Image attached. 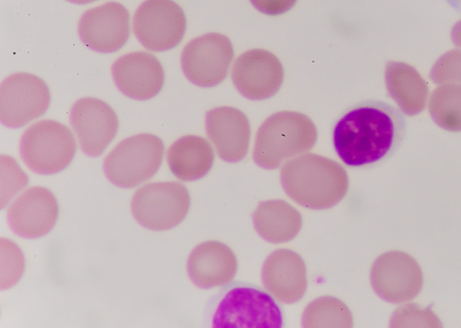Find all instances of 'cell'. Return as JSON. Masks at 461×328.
Listing matches in <instances>:
<instances>
[{"label":"cell","mask_w":461,"mask_h":328,"mask_svg":"<svg viewBox=\"0 0 461 328\" xmlns=\"http://www.w3.org/2000/svg\"><path fill=\"white\" fill-rule=\"evenodd\" d=\"M317 141L318 130L309 116L280 112L268 117L259 127L253 159L258 167L275 170L286 160L311 151Z\"/></svg>","instance_id":"3957f363"},{"label":"cell","mask_w":461,"mask_h":328,"mask_svg":"<svg viewBox=\"0 0 461 328\" xmlns=\"http://www.w3.org/2000/svg\"><path fill=\"white\" fill-rule=\"evenodd\" d=\"M165 155L163 140L150 133L121 141L105 158L104 170L114 187L134 188L160 169Z\"/></svg>","instance_id":"5b68a950"},{"label":"cell","mask_w":461,"mask_h":328,"mask_svg":"<svg viewBox=\"0 0 461 328\" xmlns=\"http://www.w3.org/2000/svg\"><path fill=\"white\" fill-rule=\"evenodd\" d=\"M235 252L226 244L205 241L191 251L187 260V273L192 282L204 289L226 285L238 272Z\"/></svg>","instance_id":"ac0fdd59"},{"label":"cell","mask_w":461,"mask_h":328,"mask_svg":"<svg viewBox=\"0 0 461 328\" xmlns=\"http://www.w3.org/2000/svg\"><path fill=\"white\" fill-rule=\"evenodd\" d=\"M28 184L27 176L17 163L6 156L2 157V207Z\"/></svg>","instance_id":"44dd1931"},{"label":"cell","mask_w":461,"mask_h":328,"mask_svg":"<svg viewBox=\"0 0 461 328\" xmlns=\"http://www.w3.org/2000/svg\"><path fill=\"white\" fill-rule=\"evenodd\" d=\"M70 124L82 151L99 157L117 135L119 118L111 105L95 97H85L71 107Z\"/></svg>","instance_id":"8fae6325"},{"label":"cell","mask_w":461,"mask_h":328,"mask_svg":"<svg viewBox=\"0 0 461 328\" xmlns=\"http://www.w3.org/2000/svg\"><path fill=\"white\" fill-rule=\"evenodd\" d=\"M232 81L244 97L262 101L274 97L280 91L285 81V68L274 53L251 50L235 61Z\"/></svg>","instance_id":"7c38bea8"},{"label":"cell","mask_w":461,"mask_h":328,"mask_svg":"<svg viewBox=\"0 0 461 328\" xmlns=\"http://www.w3.org/2000/svg\"><path fill=\"white\" fill-rule=\"evenodd\" d=\"M215 305L212 325L216 328H281L285 323L275 298L250 283L226 284Z\"/></svg>","instance_id":"277c9868"},{"label":"cell","mask_w":461,"mask_h":328,"mask_svg":"<svg viewBox=\"0 0 461 328\" xmlns=\"http://www.w3.org/2000/svg\"><path fill=\"white\" fill-rule=\"evenodd\" d=\"M190 208V195L179 182H152L140 188L131 201L136 222L149 231H169L183 223Z\"/></svg>","instance_id":"52a82bcc"},{"label":"cell","mask_w":461,"mask_h":328,"mask_svg":"<svg viewBox=\"0 0 461 328\" xmlns=\"http://www.w3.org/2000/svg\"><path fill=\"white\" fill-rule=\"evenodd\" d=\"M78 32L84 44L92 50L117 52L130 39V13L125 6L115 2L90 9L81 17Z\"/></svg>","instance_id":"4fadbf2b"},{"label":"cell","mask_w":461,"mask_h":328,"mask_svg":"<svg viewBox=\"0 0 461 328\" xmlns=\"http://www.w3.org/2000/svg\"><path fill=\"white\" fill-rule=\"evenodd\" d=\"M174 176L183 181H195L205 177L214 164L211 143L198 135H185L171 145L167 154Z\"/></svg>","instance_id":"d6986e66"},{"label":"cell","mask_w":461,"mask_h":328,"mask_svg":"<svg viewBox=\"0 0 461 328\" xmlns=\"http://www.w3.org/2000/svg\"><path fill=\"white\" fill-rule=\"evenodd\" d=\"M112 76L122 94L136 100L157 96L166 81L165 69L160 60L143 51L128 53L115 60L112 67Z\"/></svg>","instance_id":"9a60e30c"},{"label":"cell","mask_w":461,"mask_h":328,"mask_svg":"<svg viewBox=\"0 0 461 328\" xmlns=\"http://www.w3.org/2000/svg\"><path fill=\"white\" fill-rule=\"evenodd\" d=\"M407 130L399 107L383 100H363L346 108L336 120L333 147L345 166L368 169L397 154Z\"/></svg>","instance_id":"6da1fadb"},{"label":"cell","mask_w":461,"mask_h":328,"mask_svg":"<svg viewBox=\"0 0 461 328\" xmlns=\"http://www.w3.org/2000/svg\"><path fill=\"white\" fill-rule=\"evenodd\" d=\"M447 3L454 11L461 14V0H447Z\"/></svg>","instance_id":"cb8c5ba5"},{"label":"cell","mask_w":461,"mask_h":328,"mask_svg":"<svg viewBox=\"0 0 461 328\" xmlns=\"http://www.w3.org/2000/svg\"><path fill=\"white\" fill-rule=\"evenodd\" d=\"M261 278L267 291L284 304L297 303L307 288L305 264L297 252L288 249L277 250L267 259Z\"/></svg>","instance_id":"e0dca14e"},{"label":"cell","mask_w":461,"mask_h":328,"mask_svg":"<svg viewBox=\"0 0 461 328\" xmlns=\"http://www.w3.org/2000/svg\"><path fill=\"white\" fill-rule=\"evenodd\" d=\"M50 104V91L40 77L15 74L0 87V119L10 128H21L46 114Z\"/></svg>","instance_id":"30bf717a"},{"label":"cell","mask_w":461,"mask_h":328,"mask_svg":"<svg viewBox=\"0 0 461 328\" xmlns=\"http://www.w3.org/2000/svg\"><path fill=\"white\" fill-rule=\"evenodd\" d=\"M208 137L220 159L229 163L245 159L249 153L251 128L247 115L232 106L211 109L205 119Z\"/></svg>","instance_id":"2e32d148"},{"label":"cell","mask_w":461,"mask_h":328,"mask_svg":"<svg viewBox=\"0 0 461 328\" xmlns=\"http://www.w3.org/2000/svg\"><path fill=\"white\" fill-rule=\"evenodd\" d=\"M258 233L266 241L281 243L294 240L302 227L301 214L283 200L260 203L253 214Z\"/></svg>","instance_id":"ffe728a7"},{"label":"cell","mask_w":461,"mask_h":328,"mask_svg":"<svg viewBox=\"0 0 461 328\" xmlns=\"http://www.w3.org/2000/svg\"><path fill=\"white\" fill-rule=\"evenodd\" d=\"M133 31L148 50L167 51L184 39L185 14L174 0H145L133 17Z\"/></svg>","instance_id":"9c48e42d"},{"label":"cell","mask_w":461,"mask_h":328,"mask_svg":"<svg viewBox=\"0 0 461 328\" xmlns=\"http://www.w3.org/2000/svg\"><path fill=\"white\" fill-rule=\"evenodd\" d=\"M252 6L267 16H280L290 12L297 0H249Z\"/></svg>","instance_id":"603a6c76"},{"label":"cell","mask_w":461,"mask_h":328,"mask_svg":"<svg viewBox=\"0 0 461 328\" xmlns=\"http://www.w3.org/2000/svg\"><path fill=\"white\" fill-rule=\"evenodd\" d=\"M234 57V46L226 35L209 32L185 45L181 67L190 83L211 88L226 79Z\"/></svg>","instance_id":"ba28073f"},{"label":"cell","mask_w":461,"mask_h":328,"mask_svg":"<svg viewBox=\"0 0 461 328\" xmlns=\"http://www.w3.org/2000/svg\"><path fill=\"white\" fill-rule=\"evenodd\" d=\"M281 182L293 201L312 210L335 206L349 190L345 169L317 154H303L287 161L281 170Z\"/></svg>","instance_id":"7a4b0ae2"},{"label":"cell","mask_w":461,"mask_h":328,"mask_svg":"<svg viewBox=\"0 0 461 328\" xmlns=\"http://www.w3.org/2000/svg\"><path fill=\"white\" fill-rule=\"evenodd\" d=\"M67 2L74 5H85L98 2V0H67Z\"/></svg>","instance_id":"d4e9b609"},{"label":"cell","mask_w":461,"mask_h":328,"mask_svg":"<svg viewBox=\"0 0 461 328\" xmlns=\"http://www.w3.org/2000/svg\"><path fill=\"white\" fill-rule=\"evenodd\" d=\"M59 208L48 188L36 187L22 194L10 206L7 218L12 230L26 239L41 238L55 227Z\"/></svg>","instance_id":"5bb4252c"},{"label":"cell","mask_w":461,"mask_h":328,"mask_svg":"<svg viewBox=\"0 0 461 328\" xmlns=\"http://www.w3.org/2000/svg\"><path fill=\"white\" fill-rule=\"evenodd\" d=\"M77 150L70 130L55 121L45 120L29 127L20 141V154L26 166L41 175L63 171Z\"/></svg>","instance_id":"8992f818"},{"label":"cell","mask_w":461,"mask_h":328,"mask_svg":"<svg viewBox=\"0 0 461 328\" xmlns=\"http://www.w3.org/2000/svg\"><path fill=\"white\" fill-rule=\"evenodd\" d=\"M3 250V264H2V288L6 289L7 287L14 285L18 279L14 274V269L16 268L22 273L24 269V261L23 253L20 249L14 244L13 253L9 252V246L7 240L2 241Z\"/></svg>","instance_id":"7402d4cb"}]
</instances>
